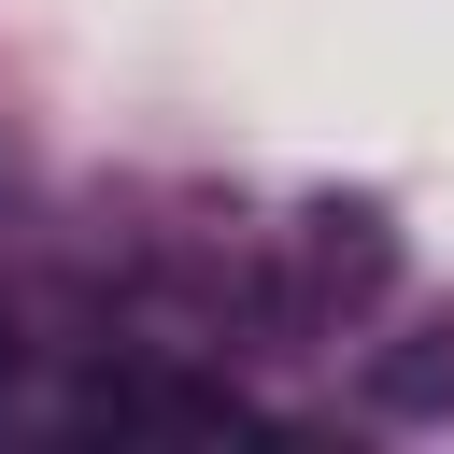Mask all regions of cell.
<instances>
[{
  "label": "cell",
  "mask_w": 454,
  "mask_h": 454,
  "mask_svg": "<svg viewBox=\"0 0 454 454\" xmlns=\"http://www.w3.org/2000/svg\"><path fill=\"white\" fill-rule=\"evenodd\" d=\"M312 255H326L340 284H383V255H397V241H383V213H369V199H312Z\"/></svg>",
  "instance_id": "obj_2"
},
{
  "label": "cell",
  "mask_w": 454,
  "mask_h": 454,
  "mask_svg": "<svg viewBox=\"0 0 454 454\" xmlns=\"http://www.w3.org/2000/svg\"><path fill=\"white\" fill-rule=\"evenodd\" d=\"M369 397L383 411H454V326H411L397 355H369Z\"/></svg>",
  "instance_id": "obj_1"
},
{
  "label": "cell",
  "mask_w": 454,
  "mask_h": 454,
  "mask_svg": "<svg viewBox=\"0 0 454 454\" xmlns=\"http://www.w3.org/2000/svg\"><path fill=\"white\" fill-rule=\"evenodd\" d=\"M0 369H14V326H0Z\"/></svg>",
  "instance_id": "obj_3"
}]
</instances>
